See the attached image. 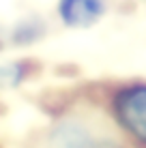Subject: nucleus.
<instances>
[{"mask_svg":"<svg viewBox=\"0 0 146 148\" xmlns=\"http://www.w3.org/2000/svg\"><path fill=\"white\" fill-rule=\"evenodd\" d=\"M112 110L118 125L146 146V84H129L114 95Z\"/></svg>","mask_w":146,"mask_h":148,"instance_id":"f257e3e1","label":"nucleus"},{"mask_svg":"<svg viewBox=\"0 0 146 148\" xmlns=\"http://www.w3.org/2000/svg\"><path fill=\"white\" fill-rule=\"evenodd\" d=\"M105 0H58V17L69 28H88L105 15Z\"/></svg>","mask_w":146,"mask_h":148,"instance_id":"f03ea898","label":"nucleus"},{"mask_svg":"<svg viewBox=\"0 0 146 148\" xmlns=\"http://www.w3.org/2000/svg\"><path fill=\"white\" fill-rule=\"evenodd\" d=\"M101 142L86 122L80 120H62L49 135L52 148H99Z\"/></svg>","mask_w":146,"mask_h":148,"instance_id":"7ed1b4c3","label":"nucleus"},{"mask_svg":"<svg viewBox=\"0 0 146 148\" xmlns=\"http://www.w3.org/2000/svg\"><path fill=\"white\" fill-rule=\"evenodd\" d=\"M39 34H41V30H32L30 22H24V24H19L17 30H15V41H19V43H28V41H34Z\"/></svg>","mask_w":146,"mask_h":148,"instance_id":"20e7f679","label":"nucleus"},{"mask_svg":"<svg viewBox=\"0 0 146 148\" xmlns=\"http://www.w3.org/2000/svg\"><path fill=\"white\" fill-rule=\"evenodd\" d=\"M99 148H118L116 144H112V142H108V140H103L101 144H99Z\"/></svg>","mask_w":146,"mask_h":148,"instance_id":"39448f33","label":"nucleus"}]
</instances>
